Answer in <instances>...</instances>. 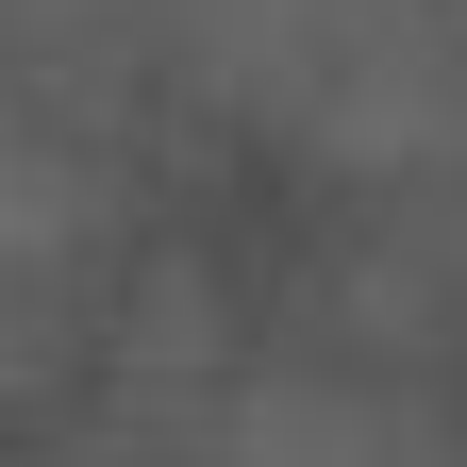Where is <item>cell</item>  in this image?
<instances>
[{
  "label": "cell",
  "instance_id": "2",
  "mask_svg": "<svg viewBox=\"0 0 467 467\" xmlns=\"http://www.w3.org/2000/svg\"><path fill=\"white\" fill-rule=\"evenodd\" d=\"M117 251V184L34 134V117H0V400H34L67 368V284Z\"/></svg>",
  "mask_w": 467,
  "mask_h": 467
},
{
  "label": "cell",
  "instance_id": "3",
  "mask_svg": "<svg viewBox=\"0 0 467 467\" xmlns=\"http://www.w3.org/2000/svg\"><path fill=\"white\" fill-rule=\"evenodd\" d=\"M201 467H451V451H434L418 400L334 384V368H284V384H251V400L217 418V451H201Z\"/></svg>",
  "mask_w": 467,
  "mask_h": 467
},
{
  "label": "cell",
  "instance_id": "1",
  "mask_svg": "<svg viewBox=\"0 0 467 467\" xmlns=\"http://www.w3.org/2000/svg\"><path fill=\"white\" fill-rule=\"evenodd\" d=\"M201 50V84H234L284 150L317 167H451L467 150V0H167Z\"/></svg>",
  "mask_w": 467,
  "mask_h": 467
}]
</instances>
